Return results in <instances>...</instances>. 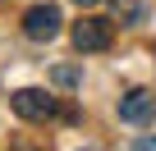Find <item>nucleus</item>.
<instances>
[{"mask_svg":"<svg viewBox=\"0 0 156 151\" xmlns=\"http://www.w3.org/2000/svg\"><path fill=\"white\" fill-rule=\"evenodd\" d=\"M23 32H28V41H51L60 32V9L55 5H32L23 14Z\"/></svg>","mask_w":156,"mask_h":151,"instance_id":"1","label":"nucleus"},{"mask_svg":"<svg viewBox=\"0 0 156 151\" xmlns=\"http://www.w3.org/2000/svg\"><path fill=\"white\" fill-rule=\"evenodd\" d=\"M133 146H138V151H151V146H156V137H138Z\"/></svg>","mask_w":156,"mask_h":151,"instance_id":"6","label":"nucleus"},{"mask_svg":"<svg viewBox=\"0 0 156 151\" xmlns=\"http://www.w3.org/2000/svg\"><path fill=\"white\" fill-rule=\"evenodd\" d=\"M115 9H119L124 19H138V14H142V5H138V0H115Z\"/></svg>","mask_w":156,"mask_h":151,"instance_id":"5","label":"nucleus"},{"mask_svg":"<svg viewBox=\"0 0 156 151\" xmlns=\"http://www.w3.org/2000/svg\"><path fill=\"white\" fill-rule=\"evenodd\" d=\"M14 115L19 119H51L55 115V96L37 92V87H23V92H14Z\"/></svg>","mask_w":156,"mask_h":151,"instance_id":"3","label":"nucleus"},{"mask_svg":"<svg viewBox=\"0 0 156 151\" xmlns=\"http://www.w3.org/2000/svg\"><path fill=\"white\" fill-rule=\"evenodd\" d=\"M73 5H83V9H92V5H101V0H73Z\"/></svg>","mask_w":156,"mask_h":151,"instance_id":"7","label":"nucleus"},{"mask_svg":"<svg viewBox=\"0 0 156 151\" xmlns=\"http://www.w3.org/2000/svg\"><path fill=\"white\" fill-rule=\"evenodd\" d=\"M151 115H156V96H151V92L133 87V92L119 96V119H124V124H147Z\"/></svg>","mask_w":156,"mask_h":151,"instance_id":"4","label":"nucleus"},{"mask_svg":"<svg viewBox=\"0 0 156 151\" xmlns=\"http://www.w3.org/2000/svg\"><path fill=\"white\" fill-rule=\"evenodd\" d=\"M110 37H115V32H110V23H106V19H83V23L73 28V46L83 50V55L106 50V46H110Z\"/></svg>","mask_w":156,"mask_h":151,"instance_id":"2","label":"nucleus"}]
</instances>
